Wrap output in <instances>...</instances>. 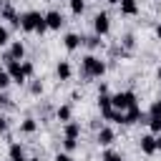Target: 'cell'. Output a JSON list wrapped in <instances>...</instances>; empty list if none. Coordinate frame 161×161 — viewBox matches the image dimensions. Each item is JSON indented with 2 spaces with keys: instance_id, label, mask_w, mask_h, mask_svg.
<instances>
[{
  "instance_id": "cell-35",
  "label": "cell",
  "mask_w": 161,
  "mask_h": 161,
  "mask_svg": "<svg viewBox=\"0 0 161 161\" xmlns=\"http://www.w3.org/2000/svg\"><path fill=\"white\" fill-rule=\"evenodd\" d=\"M156 35H158V38H161V23H158V28H156Z\"/></svg>"
},
{
  "instance_id": "cell-30",
  "label": "cell",
  "mask_w": 161,
  "mask_h": 161,
  "mask_svg": "<svg viewBox=\"0 0 161 161\" xmlns=\"http://www.w3.org/2000/svg\"><path fill=\"white\" fill-rule=\"evenodd\" d=\"M23 70H25V75H30L33 73V63H23Z\"/></svg>"
},
{
  "instance_id": "cell-2",
  "label": "cell",
  "mask_w": 161,
  "mask_h": 161,
  "mask_svg": "<svg viewBox=\"0 0 161 161\" xmlns=\"http://www.w3.org/2000/svg\"><path fill=\"white\" fill-rule=\"evenodd\" d=\"M106 73V63L101 60V58H96V55H86L83 58V75H88V78H101Z\"/></svg>"
},
{
  "instance_id": "cell-7",
  "label": "cell",
  "mask_w": 161,
  "mask_h": 161,
  "mask_svg": "<svg viewBox=\"0 0 161 161\" xmlns=\"http://www.w3.org/2000/svg\"><path fill=\"white\" fill-rule=\"evenodd\" d=\"M45 23H48V28H50V30H58V28L63 25V15H60L58 10H50V13L45 15Z\"/></svg>"
},
{
  "instance_id": "cell-21",
  "label": "cell",
  "mask_w": 161,
  "mask_h": 161,
  "mask_svg": "<svg viewBox=\"0 0 161 161\" xmlns=\"http://www.w3.org/2000/svg\"><path fill=\"white\" fill-rule=\"evenodd\" d=\"M148 126H151L153 133H158V131H161V116H151V118H148Z\"/></svg>"
},
{
  "instance_id": "cell-29",
  "label": "cell",
  "mask_w": 161,
  "mask_h": 161,
  "mask_svg": "<svg viewBox=\"0 0 161 161\" xmlns=\"http://www.w3.org/2000/svg\"><path fill=\"white\" fill-rule=\"evenodd\" d=\"M123 45H126V48H133V35H126V38H123Z\"/></svg>"
},
{
  "instance_id": "cell-19",
  "label": "cell",
  "mask_w": 161,
  "mask_h": 161,
  "mask_svg": "<svg viewBox=\"0 0 161 161\" xmlns=\"http://www.w3.org/2000/svg\"><path fill=\"white\" fill-rule=\"evenodd\" d=\"M103 161H123V156H121L118 151H113V148H108V151L103 153Z\"/></svg>"
},
{
  "instance_id": "cell-15",
  "label": "cell",
  "mask_w": 161,
  "mask_h": 161,
  "mask_svg": "<svg viewBox=\"0 0 161 161\" xmlns=\"http://www.w3.org/2000/svg\"><path fill=\"white\" fill-rule=\"evenodd\" d=\"M0 13H3V18H5V20H10V23H13V25H20V18H18V15H15V10H13V8H10V5H5V8H3V10H0Z\"/></svg>"
},
{
  "instance_id": "cell-27",
  "label": "cell",
  "mask_w": 161,
  "mask_h": 161,
  "mask_svg": "<svg viewBox=\"0 0 161 161\" xmlns=\"http://www.w3.org/2000/svg\"><path fill=\"white\" fill-rule=\"evenodd\" d=\"M8 38H10L8 28H0V45H5V43H8Z\"/></svg>"
},
{
  "instance_id": "cell-10",
  "label": "cell",
  "mask_w": 161,
  "mask_h": 161,
  "mask_svg": "<svg viewBox=\"0 0 161 161\" xmlns=\"http://www.w3.org/2000/svg\"><path fill=\"white\" fill-rule=\"evenodd\" d=\"M121 13H123V15H136V13H138L136 0H121Z\"/></svg>"
},
{
  "instance_id": "cell-31",
  "label": "cell",
  "mask_w": 161,
  "mask_h": 161,
  "mask_svg": "<svg viewBox=\"0 0 161 161\" xmlns=\"http://www.w3.org/2000/svg\"><path fill=\"white\" fill-rule=\"evenodd\" d=\"M30 91H33V93H40V91H43V86H40V83H38V80H35V83H33V86H30Z\"/></svg>"
},
{
  "instance_id": "cell-4",
  "label": "cell",
  "mask_w": 161,
  "mask_h": 161,
  "mask_svg": "<svg viewBox=\"0 0 161 161\" xmlns=\"http://www.w3.org/2000/svg\"><path fill=\"white\" fill-rule=\"evenodd\" d=\"M5 60H8V73H10V78H13L15 83H23V80H25V70H23L20 60H13L10 55H5Z\"/></svg>"
},
{
  "instance_id": "cell-20",
  "label": "cell",
  "mask_w": 161,
  "mask_h": 161,
  "mask_svg": "<svg viewBox=\"0 0 161 161\" xmlns=\"http://www.w3.org/2000/svg\"><path fill=\"white\" fill-rule=\"evenodd\" d=\"M10 83H13V78H10V73H8V70H0V91H3V88H8Z\"/></svg>"
},
{
  "instance_id": "cell-1",
  "label": "cell",
  "mask_w": 161,
  "mask_h": 161,
  "mask_svg": "<svg viewBox=\"0 0 161 161\" xmlns=\"http://www.w3.org/2000/svg\"><path fill=\"white\" fill-rule=\"evenodd\" d=\"M20 28L25 30V33H30V30H35V33H45L48 30V23H45V18L40 15V13H35V10H28V13H23L20 15Z\"/></svg>"
},
{
  "instance_id": "cell-17",
  "label": "cell",
  "mask_w": 161,
  "mask_h": 161,
  "mask_svg": "<svg viewBox=\"0 0 161 161\" xmlns=\"http://www.w3.org/2000/svg\"><path fill=\"white\" fill-rule=\"evenodd\" d=\"M10 161H25L23 146H20V143H13V146H10Z\"/></svg>"
},
{
  "instance_id": "cell-38",
  "label": "cell",
  "mask_w": 161,
  "mask_h": 161,
  "mask_svg": "<svg viewBox=\"0 0 161 161\" xmlns=\"http://www.w3.org/2000/svg\"><path fill=\"white\" fill-rule=\"evenodd\" d=\"M28 161H40V158H28Z\"/></svg>"
},
{
  "instance_id": "cell-24",
  "label": "cell",
  "mask_w": 161,
  "mask_h": 161,
  "mask_svg": "<svg viewBox=\"0 0 161 161\" xmlns=\"http://www.w3.org/2000/svg\"><path fill=\"white\" fill-rule=\"evenodd\" d=\"M86 45H88V48H98V45H101V35H93V38H86Z\"/></svg>"
},
{
  "instance_id": "cell-25",
  "label": "cell",
  "mask_w": 161,
  "mask_h": 161,
  "mask_svg": "<svg viewBox=\"0 0 161 161\" xmlns=\"http://www.w3.org/2000/svg\"><path fill=\"white\" fill-rule=\"evenodd\" d=\"M70 10L78 15V13H83V0H70Z\"/></svg>"
},
{
  "instance_id": "cell-14",
  "label": "cell",
  "mask_w": 161,
  "mask_h": 161,
  "mask_svg": "<svg viewBox=\"0 0 161 161\" xmlns=\"http://www.w3.org/2000/svg\"><path fill=\"white\" fill-rule=\"evenodd\" d=\"M78 136H80V123L70 121V123L65 126V138H75V141H78Z\"/></svg>"
},
{
  "instance_id": "cell-32",
  "label": "cell",
  "mask_w": 161,
  "mask_h": 161,
  "mask_svg": "<svg viewBox=\"0 0 161 161\" xmlns=\"http://www.w3.org/2000/svg\"><path fill=\"white\" fill-rule=\"evenodd\" d=\"M5 128H8V118H5V116H0V133H3Z\"/></svg>"
},
{
  "instance_id": "cell-8",
  "label": "cell",
  "mask_w": 161,
  "mask_h": 161,
  "mask_svg": "<svg viewBox=\"0 0 161 161\" xmlns=\"http://www.w3.org/2000/svg\"><path fill=\"white\" fill-rule=\"evenodd\" d=\"M141 151L143 153H156V136H141Z\"/></svg>"
},
{
  "instance_id": "cell-33",
  "label": "cell",
  "mask_w": 161,
  "mask_h": 161,
  "mask_svg": "<svg viewBox=\"0 0 161 161\" xmlns=\"http://www.w3.org/2000/svg\"><path fill=\"white\" fill-rule=\"evenodd\" d=\"M55 161H73V158H70L68 153H58V156H55Z\"/></svg>"
},
{
  "instance_id": "cell-26",
  "label": "cell",
  "mask_w": 161,
  "mask_h": 161,
  "mask_svg": "<svg viewBox=\"0 0 161 161\" xmlns=\"http://www.w3.org/2000/svg\"><path fill=\"white\" fill-rule=\"evenodd\" d=\"M63 146H65L68 151H73V148L78 146V141H75V138H63Z\"/></svg>"
},
{
  "instance_id": "cell-9",
  "label": "cell",
  "mask_w": 161,
  "mask_h": 161,
  "mask_svg": "<svg viewBox=\"0 0 161 161\" xmlns=\"http://www.w3.org/2000/svg\"><path fill=\"white\" fill-rule=\"evenodd\" d=\"M113 138H116V136H113V131H111V128H101V131H98V143H101V146L113 143Z\"/></svg>"
},
{
  "instance_id": "cell-22",
  "label": "cell",
  "mask_w": 161,
  "mask_h": 161,
  "mask_svg": "<svg viewBox=\"0 0 161 161\" xmlns=\"http://www.w3.org/2000/svg\"><path fill=\"white\" fill-rule=\"evenodd\" d=\"M58 118L60 121H70V106H60L58 108Z\"/></svg>"
},
{
  "instance_id": "cell-34",
  "label": "cell",
  "mask_w": 161,
  "mask_h": 161,
  "mask_svg": "<svg viewBox=\"0 0 161 161\" xmlns=\"http://www.w3.org/2000/svg\"><path fill=\"white\" fill-rule=\"evenodd\" d=\"M156 151H161V136H156Z\"/></svg>"
},
{
  "instance_id": "cell-39",
  "label": "cell",
  "mask_w": 161,
  "mask_h": 161,
  "mask_svg": "<svg viewBox=\"0 0 161 161\" xmlns=\"http://www.w3.org/2000/svg\"><path fill=\"white\" fill-rule=\"evenodd\" d=\"M0 10H3V0H0Z\"/></svg>"
},
{
  "instance_id": "cell-12",
  "label": "cell",
  "mask_w": 161,
  "mask_h": 161,
  "mask_svg": "<svg viewBox=\"0 0 161 161\" xmlns=\"http://www.w3.org/2000/svg\"><path fill=\"white\" fill-rule=\"evenodd\" d=\"M55 73H58L60 80H68V78H70V65H68V60H60L58 68H55Z\"/></svg>"
},
{
  "instance_id": "cell-6",
  "label": "cell",
  "mask_w": 161,
  "mask_h": 161,
  "mask_svg": "<svg viewBox=\"0 0 161 161\" xmlns=\"http://www.w3.org/2000/svg\"><path fill=\"white\" fill-rule=\"evenodd\" d=\"M98 106H101V113H103V118H113V113H116V108H113V101H111V96H106V93H101L98 96Z\"/></svg>"
},
{
  "instance_id": "cell-23",
  "label": "cell",
  "mask_w": 161,
  "mask_h": 161,
  "mask_svg": "<svg viewBox=\"0 0 161 161\" xmlns=\"http://www.w3.org/2000/svg\"><path fill=\"white\" fill-rule=\"evenodd\" d=\"M148 116H161V98L151 103V111H148Z\"/></svg>"
},
{
  "instance_id": "cell-37",
  "label": "cell",
  "mask_w": 161,
  "mask_h": 161,
  "mask_svg": "<svg viewBox=\"0 0 161 161\" xmlns=\"http://www.w3.org/2000/svg\"><path fill=\"white\" fill-rule=\"evenodd\" d=\"M108 3H121V0H108Z\"/></svg>"
},
{
  "instance_id": "cell-18",
  "label": "cell",
  "mask_w": 161,
  "mask_h": 161,
  "mask_svg": "<svg viewBox=\"0 0 161 161\" xmlns=\"http://www.w3.org/2000/svg\"><path fill=\"white\" fill-rule=\"evenodd\" d=\"M35 128H38V123H35L33 118H25V121L20 123V131H23V133H33Z\"/></svg>"
},
{
  "instance_id": "cell-16",
  "label": "cell",
  "mask_w": 161,
  "mask_h": 161,
  "mask_svg": "<svg viewBox=\"0 0 161 161\" xmlns=\"http://www.w3.org/2000/svg\"><path fill=\"white\" fill-rule=\"evenodd\" d=\"M63 43H65V48H68V50H75V48L80 45V38H78L75 33H68V35L63 38Z\"/></svg>"
},
{
  "instance_id": "cell-13",
  "label": "cell",
  "mask_w": 161,
  "mask_h": 161,
  "mask_svg": "<svg viewBox=\"0 0 161 161\" xmlns=\"http://www.w3.org/2000/svg\"><path fill=\"white\" fill-rule=\"evenodd\" d=\"M123 116H126L123 123H136V121L141 118V111H138V106H131L128 111H123Z\"/></svg>"
},
{
  "instance_id": "cell-5",
  "label": "cell",
  "mask_w": 161,
  "mask_h": 161,
  "mask_svg": "<svg viewBox=\"0 0 161 161\" xmlns=\"http://www.w3.org/2000/svg\"><path fill=\"white\" fill-rule=\"evenodd\" d=\"M93 28H96V35H106V33L111 30V20H108V15H106V13H98V15L93 18Z\"/></svg>"
},
{
  "instance_id": "cell-36",
  "label": "cell",
  "mask_w": 161,
  "mask_h": 161,
  "mask_svg": "<svg viewBox=\"0 0 161 161\" xmlns=\"http://www.w3.org/2000/svg\"><path fill=\"white\" fill-rule=\"evenodd\" d=\"M156 75H158V80H161V68H158V70H156Z\"/></svg>"
},
{
  "instance_id": "cell-3",
  "label": "cell",
  "mask_w": 161,
  "mask_h": 161,
  "mask_svg": "<svg viewBox=\"0 0 161 161\" xmlns=\"http://www.w3.org/2000/svg\"><path fill=\"white\" fill-rule=\"evenodd\" d=\"M111 101H113V108H116V111H128L131 106H136V96H133L131 91L118 93V96H113Z\"/></svg>"
},
{
  "instance_id": "cell-11",
  "label": "cell",
  "mask_w": 161,
  "mask_h": 161,
  "mask_svg": "<svg viewBox=\"0 0 161 161\" xmlns=\"http://www.w3.org/2000/svg\"><path fill=\"white\" fill-rule=\"evenodd\" d=\"M8 55H10L13 60H20V58L25 55V48H23V43H13V45H10V50H8Z\"/></svg>"
},
{
  "instance_id": "cell-28",
  "label": "cell",
  "mask_w": 161,
  "mask_h": 161,
  "mask_svg": "<svg viewBox=\"0 0 161 161\" xmlns=\"http://www.w3.org/2000/svg\"><path fill=\"white\" fill-rule=\"evenodd\" d=\"M0 106H5V108H8V106H13V103H10V98H8L5 93H0Z\"/></svg>"
}]
</instances>
